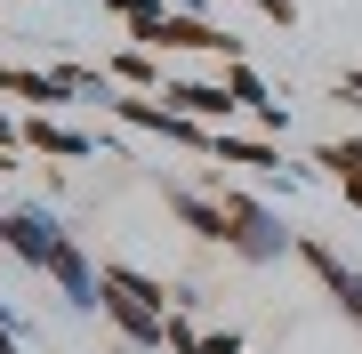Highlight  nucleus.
<instances>
[{
    "label": "nucleus",
    "mask_w": 362,
    "mask_h": 354,
    "mask_svg": "<svg viewBox=\"0 0 362 354\" xmlns=\"http://www.w3.org/2000/svg\"><path fill=\"white\" fill-rule=\"evenodd\" d=\"M218 201H226V249H233L242 266H282V258H298V234L282 225L274 201H258L250 185H226V177H218Z\"/></svg>",
    "instance_id": "nucleus-1"
},
{
    "label": "nucleus",
    "mask_w": 362,
    "mask_h": 354,
    "mask_svg": "<svg viewBox=\"0 0 362 354\" xmlns=\"http://www.w3.org/2000/svg\"><path fill=\"white\" fill-rule=\"evenodd\" d=\"M129 40H145V49H161V57H218V65L242 57V40H233L226 25H209L202 8H169L161 25H137Z\"/></svg>",
    "instance_id": "nucleus-2"
},
{
    "label": "nucleus",
    "mask_w": 362,
    "mask_h": 354,
    "mask_svg": "<svg viewBox=\"0 0 362 354\" xmlns=\"http://www.w3.org/2000/svg\"><path fill=\"white\" fill-rule=\"evenodd\" d=\"M65 218L49 210V201H16V210H0V249H8L16 266H33V274H49L57 249H65Z\"/></svg>",
    "instance_id": "nucleus-3"
},
{
    "label": "nucleus",
    "mask_w": 362,
    "mask_h": 354,
    "mask_svg": "<svg viewBox=\"0 0 362 354\" xmlns=\"http://www.w3.org/2000/svg\"><path fill=\"white\" fill-rule=\"evenodd\" d=\"M97 314L121 330L137 354H161V338H169V306H145L137 290H121V282H105V298H97Z\"/></svg>",
    "instance_id": "nucleus-4"
},
{
    "label": "nucleus",
    "mask_w": 362,
    "mask_h": 354,
    "mask_svg": "<svg viewBox=\"0 0 362 354\" xmlns=\"http://www.w3.org/2000/svg\"><path fill=\"white\" fill-rule=\"evenodd\" d=\"M298 266H306V274L330 290V306H338V314H346V322L362 330V274H354V266L338 258L330 242H314V234H298Z\"/></svg>",
    "instance_id": "nucleus-5"
},
{
    "label": "nucleus",
    "mask_w": 362,
    "mask_h": 354,
    "mask_svg": "<svg viewBox=\"0 0 362 354\" xmlns=\"http://www.w3.org/2000/svg\"><path fill=\"white\" fill-rule=\"evenodd\" d=\"M25 153H40V161H97L105 137L73 129V121H57V113H25Z\"/></svg>",
    "instance_id": "nucleus-6"
},
{
    "label": "nucleus",
    "mask_w": 362,
    "mask_h": 354,
    "mask_svg": "<svg viewBox=\"0 0 362 354\" xmlns=\"http://www.w3.org/2000/svg\"><path fill=\"white\" fill-rule=\"evenodd\" d=\"M49 282L65 290V306H73V314H97V298H105V266H89V249H81V242H65V249H57Z\"/></svg>",
    "instance_id": "nucleus-7"
},
{
    "label": "nucleus",
    "mask_w": 362,
    "mask_h": 354,
    "mask_svg": "<svg viewBox=\"0 0 362 354\" xmlns=\"http://www.w3.org/2000/svg\"><path fill=\"white\" fill-rule=\"evenodd\" d=\"M161 201H169V218H177V225H185L194 242H218V249H226V201H218V194H194V185H169Z\"/></svg>",
    "instance_id": "nucleus-8"
},
{
    "label": "nucleus",
    "mask_w": 362,
    "mask_h": 354,
    "mask_svg": "<svg viewBox=\"0 0 362 354\" xmlns=\"http://www.w3.org/2000/svg\"><path fill=\"white\" fill-rule=\"evenodd\" d=\"M0 97H25L33 113H49V105H73L65 73H40V65H0Z\"/></svg>",
    "instance_id": "nucleus-9"
},
{
    "label": "nucleus",
    "mask_w": 362,
    "mask_h": 354,
    "mask_svg": "<svg viewBox=\"0 0 362 354\" xmlns=\"http://www.w3.org/2000/svg\"><path fill=\"white\" fill-rule=\"evenodd\" d=\"M105 73H113L121 89H161V81H169L161 49H145V40H129V49H113V57H105Z\"/></svg>",
    "instance_id": "nucleus-10"
},
{
    "label": "nucleus",
    "mask_w": 362,
    "mask_h": 354,
    "mask_svg": "<svg viewBox=\"0 0 362 354\" xmlns=\"http://www.w3.org/2000/svg\"><path fill=\"white\" fill-rule=\"evenodd\" d=\"M314 170L354 177V170H362V137H330V145H314Z\"/></svg>",
    "instance_id": "nucleus-11"
},
{
    "label": "nucleus",
    "mask_w": 362,
    "mask_h": 354,
    "mask_svg": "<svg viewBox=\"0 0 362 354\" xmlns=\"http://www.w3.org/2000/svg\"><path fill=\"white\" fill-rule=\"evenodd\" d=\"M169 8H177V0H105V16H121L129 33H137V25H161Z\"/></svg>",
    "instance_id": "nucleus-12"
},
{
    "label": "nucleus",
    "mask_w": 362,
    "mask_h": 354,
    "mask_svg": "<svg viewBox=\"0 0 362 354\" xmlns=\"http://www.w3.org/2000/svg\"><path fill=\"white\" fill-rule=\"evenodd\" d=\"M169 354H202V330H194V306H169Z\"/></svg>",
    "instance_id": "nucleus-13"
},
{
    "label": "nucleus",
    "mask_w": 362,
    "mask_h": 354,
    "mask_svg": "<svg viewBox=\"0 0 362 354\" xmlns=\"http://www.w3.org/2000/svg\"><path fill=\"white\" fill-rule=\"evenodd\" d=\"M0 354H25V314L0 298Z\"/></svg>",
    "instance_id": "nucleus-14"
},
{
    "label": "nucleus",
    "mask_w": 362,
    "mask_h": 354,
    "mask_svg": "<svg viewBox=\"0 0 362 354\" xmlns=\"http://www.w3.org/2000/svg\"><path fill=\"white\" fill-rule=\"evenodd\" d=\"M250 8H258V16H266V25H282V33L298 25V0H250Z\"/></svg>",
    "instance_id": "nucleus-15"
},
{
    "label": "nucleus",
    "mask_w": 362,
    "mask_h": 354,
    "mask_svg": "<svg viewBox=\"0 0 362 354\" xmlns=\"http://www.w3.org/2000/svg\"><path fill=\"white\" fill-rule=\"evenodd\" d=\"M202 354H250L242 330H202Z\"/></svg>",
    "instance_id": "nucleus-16"
},
{
    "label": "nucleus",
    "mask_w": 362,
    "mask_h": 354,
    "mask_svg": "<svg viewBox=\"0 0 362 354\" xmlns=\"http://www.w3.org/2000/svg\"><path fill=\"white\" fill-rule=\"evenodd\" d=\"M338 194H346V210L362 218V170H354V177H338Z\"/></svg>",
    "instance_id": "nucleus-17"
},
{
    "label": "nucleus",
    "mask_w": 362,
    "mask_h": 354,
    "mask_svg": "<svg viewBox=\"0 0 362 354\" xmlns=\"http://www.w3.org/2000/svg\"><path fill=\"white\" fill-rule=\"evenodd\" d=\"M0 145H25V121L16 113H0Z\"/></svg>",
    "instance_id": "nucleus-18"
},
{
    "label": "nucleus",
    "mask_w": 362,
    "mask_h": 354,
    "mask_svg": "<svg viewBox=\"0 0 362 354\" xmlns=\"http://www.w3.org/2000/svg\"><path fill=\"white\" fill-rule=\"evenodd\" d=\"M338 105H362V73H346V81H338Z\"/></svg>",
    "instance_id": "nucleus-19"
},
{
    "label": "nucleus",
    "mask_w": 362,
    "mask_h": 354,
    "mask_svg": "<svg viewBox=\"0 0 362 354\" xmlns=\"http://www.w3.org/2000/svg\"><path fill=\"white\" fill-rule=\"evenodd\" d=\"M354 113H362V105H354Z\"/></svg>",
    "instance_id": "nucleus-20"
}]
</instances>
